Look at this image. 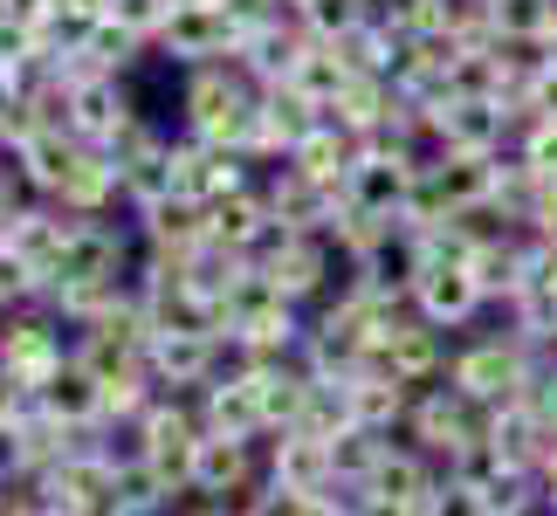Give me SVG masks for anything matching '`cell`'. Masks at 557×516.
<instances>
[{
  "label": "cell",
  "instance_id": "17",
  "mask_svg": "<svg viewBox=\"0 0 557 516\" xmlns=\"http://www.w3.org/2000/svg\"><path fill=\"white\" fill-rule=\"evenodd\" d=\"M406 406H413V385L399 372H385V365H358L345 379V420L351 427H372V434H399L406 427Z\"/></svg>",
  "mask_w": 557,
  "mask_h": 516
},
{
  "label": "cell",
  "instance_id": "14",
  "mask_svg": "<svg viewBox=\"0 0 557 516\" xmlns=\"http://www.w3.org/2000/svg\"><path fill=\"white\" fill-rule=\"evenodd\" d=\"M317 118H324V111H310V103L296 97V90H283V83H275V90L255 97V118H248L242 152H248L255 165H283L296 145L310 138V124H317Z\"/></svg>",
  "mask_w": 557,
  "mask_h": 516
},
{
  "label": "cell",
  "instance_id": "2",
  "mask_svg": "<svg viewBox=\"0 0 557 516\" xmlns=\"http://www.w3.org/2000/svg\"><path fill=\"white\" fill-rule=\"evenodd\" d=\"M255 97H262V90H255L234 62H200V70H180V138L242 152L248 118H255Z\"/></svg>",
  "mask_w": 557,
  "mask_h": 516
},
{
  "label": "cell",
  "instance_id": "32",
  "mask_svg": "<svg viewBox=\"0 0 557 516\" xmlns=\"http://www.w3.org/2000/svg\"><path fill=\"white\" fill-rule=\"evenodd\" d=\"M193 516H248V509H242V503H200Z\"/></svg>",
  "mask_w": 557,
  "mask_h": 516
},
{
  "label": "cell",
  "instance_id": "26",
  "mask_svg": "<svg viewBox=\"0 0 557 516\" xmlns=\"http://www.w3.org/2000/svg\"><path fill=\"white\" fill-rule=\"evenodd\" d=\"M366 14H372L366 0H304V8H296V28L317 35V41H345Z\"/></svg>",
  "mask_w": 557,
  "mask_h": 516
},
{
  "label": "cell",
  "instance_id": "5",
  "mask_svg": "<svg viewBox=\"0 0 557 516\" xmlns=\"http://www.w3.org/2000/svg\"><path fill=\"white\" fill-rule=\"evenodd\" d=\"M70 344H76L70 324H62V317L35 296L28 310H8V317H0V372H14L35 393V385L49 379L62 358H70Z\"/></svg>",
  "mask_w": 557,
  "mask_h": 516
},
{
  "label": "cell",
  "instance_id": "3",
  "mask_svg": "<svg viewBox=\"0 0 557 516\" xmlns=\"http://www.w3.org/2000/svg\"><path fill=\"white\" fill-rule=\"evenodd\" d=\"M482 434H488V406H475L461 385H447V379L420 385L413 406H406V427H399V441H413L434 468H455Z\"/></svg>",
  "mask_w": 557,
  "mask_h": 516
},
{
  "label": "cell",
  "instance_id": "8",
  "mask_svg": "<svg viewBox=\"0 0 557 516\" xmlns=\"http://www.w3.org/2000/svg\"><path fill=\"white\" fill-rule=\"evenodd\" d=\"M138 118L145 111H138L132 76H76L70 97H62V132L83 138V145H103V152H111Z\"/></svg>",
  "mask_w": 557,
  "mask_h": 516
},
{
  "label": "cell",
  "instance_id": "12",
  "mask_svg": "<svg viewBox=\"0 0 557 516\" xmlns=\"http://www.w3.org/2000/svg\"><path fill=\"white\" fill-rule=\"evenodd\" d=\"M0 242H8V255L35 275L41 290H49V275L62 262V242H70V213H62L55 200H41V193H28V200L0 221Z\"/></svg>",
  "mask_w": 557,
  "mask_h": 516
},
{
  "label": "cell",
  "instance_id": "13",
  "mask_svg": "<svg viewBox=\"0 0 557 516\" xmlns=\"http://www.w3.org/2000/svg\"><path fill=\"white\" fill-rule=\"evenodd\" d=\"M138 228V255H165V262H193L207 242H213V221L200 200H186V193H165V200L138 207L132 213Z\"/></svg>",
  "mask_w": 557,
  "mask_h": 516
},
{
  "label": "cell",
  "instance_id": "23",
  "mask_svg": "<svg viewBox=\"0 0 557 516\" xmlns=\"http://www.w3.org/2000/svg\"><path fill=\"white\" fill-rule=\"evenodd\" d=\"M345 83H351V70H345V56H337V41H304V49H296V62H289V83L283 90H296L310 103V111H331L337 97H345Z\"/></svg>",
  "mask_w": 557,
  "mask_h": 516
},
{
  "label": "cell",
  "instance_id": "1",
  "mask_svg": "<svg viewBox=\"0 0 557 516\" xmlns=\"http://www.w3.org/2000/svg\"><path fill=\"white\" fill-rule=\"evenodd\" d=\"M557 352H530L523 337H509L503 324L496 331H461L455 337V358H447V385H461L475 406H509V400H530L537 372L550 365Z\"/></svg>",
  "mask_w": 557,
  "mask_h": 516
},
{
  "label": "cell",
  "instance_id": "16",
  "mask_svg": "<svg viewBox=\"0 0 557 516\" xmlns=\"http://www.w3.org/2000/svg\"><path fill=\"white\" fill-rule=\"evenodd\" d=\"M262 462H269V482L296 489V496H324V489L337 482V468H331V434H310V427L262 434Z\"/></svg>",
  "mask_w": 557,
  "mask_h": 516
},
{
  "label": "cell",
  "instance_id": "27",
  "mask_svg": "<svg viewBox=\"0 0 557 516\" xmlns=\"http://www.w3.org/2000/svg\"><path fill=\"white\" fill-rule=\"evenodd\" d=\"M420 516H488V503H482V489H475V482H461V476H441L434 489H426Z\"/></svg>",
  "mask_w": 557,
  "mask_h": 516
},
{
  "label": "cell",
  "instance_id": "4",
  "mask_svg": "<svg viewBox=\"0 0 557 516\" xmlns=\"http://www.w3.org/2000/svg\"><path fill=\"white\" fill-rule=\"evenodd\" d=\"M227 337L221 331H193V324H152L145 344V372H152L159 393H200L207 379L227 372Z\"/></svg>",
  "mask_w": 557,
  "mask_h": 516
},
{
  "label": "cell",
  "instance_id": "10",
  "mask_svg": "<svg viewBox=\"0 0 557 516\" xmlns=\"http://www.w3.org/2000/svg\"><path fill=\"white\" fill-rule=\"evenodd\" d=\"M413 172L420 159L413 152H393V145H366L358 165L345 172L337 200L358 207V213H379V221H406V193H413Z\"/></svg>",
  "mask_w": 557,
  "mask_h": 516
},
{
  "label": "cell",
  "instance_id": "15",
  "mask_svg": "<svg viewBox=\"0 0 557 516\" xmlns=\"http://www.w3.org/2000/svg\"><path fill=\"white\" fill-rule=\"evenodd\" d=\"M413 310L426 317L434 331H475L488 304H482V290H475V275H468V262H434V269H420L413 275Z\"/></svg>",
  "mask_w": 557,
  "mask_h": 516
},
{
  "label": "cell",
  "instance_id": "6",
  "mask_svg": "<svg viewBox=\"0 0 557 516\" xmlns=\"http://www.w3.org/2000/svg\"><path fill=\"white\" fill-rule=\"evenodd\" d=\"M255 269H262L269 290L289 296L296 310H317L337 283H345V255H337L324 234H283L275 255H269V262H255Z\"/></svg>",
  "mask_w": 557,
  "mask_h": 516
},
{
  "label": "cell",
  "instance_id": "25",
  "mask_svg": "<svg viewBox=\"0 0 557 516\" xmlns=\"http://www.w3.org/2000/svg\"><path fill=\"white\" fill-rule=\"evenodd\" d=\"M482 8H488V35L496 41H537V49L557 21V0H482Z\"/></svg>",
  "mask_w": 557,
  "mask_h": 516
},
{
  "label": "cell",
  "instance_id": "7",
  "mask_svg": "<svg viewBox=\"0 0 557 516\" xmlns=\"http://www.w3.org/2000/svg\"><path fill=\"white\" fill-rule=\"evenodd\" d=\"M234 14L227 0H173V14H165V28L152 41L159 62H173V70H200V62H227L234 56Z\"/></svg>",
  "mask_w": 557,
  "mask_h": 516
},
{
  "label": "cell",
  "instance_id": "29",
  "mask_svg": "<svg viewBox=\"0 0 557 516\" xmlns=\"http://www.w3.org/2000/svg\"><path fill=\"white\" fill-rule=\"evenodd\" d=\"M530 406H537V414L557 427V358H550L544 372H537V385H530Z\"/></svg>",
  "mask_w": 557,
  "mask_h": 516
},
{
  "label": "cell",
  "instance_id": "20",
  "mask_svg": "<svg viewBox=\"0 0 557 516\" xmlns=\"http://www.w3.org/2000/svg\"><path fill=\"white\" fill-rule=\"evenodd\" d=\"M35 406H41L49 420H62V427H97V420H103V379L70 352L49 379L35 385Z\"/></svg>",
  "mask_w": 557,
  "mask_h": 516
},
{
  "label": "cell",
  "instance_id": "24",
  "mask_svg": "<svg viewBox=\"0 0 557 516\" xmlns=\"http://www.w3.org/2000/svg\"><path fill=\"white\" fill-rule=\"evenodd\" d=\"M358 152H366V138H358V132H345L337 118H317L310 138L289 152V165H304L310 180H324V186H345V172L358 165Z\"/></svg>",
  "mask_w": 557,
  "mask_h": 516
},
{
  "label": "cell",
  "instance_id": "19",
  "mask_svg": "<svg viewBox=\"0 0 557 516\" xmlns=\"http://www.w3.org/2000/svg\"><path fill=\"white\" fill-rule=\"evenodd\" d=\"M76 152H83V138H70L62 124H41V132H28V138L14 145V152H0V159L14 165V180L28 186V193L55 200L62 180H70V165H76Z\"/></svg>",
  "mask_w": 557,
  "mask_h": 516
},
{
  "label": "cell",
  "instance_id": "11",
  "mask_svg": "<svg viewBox=\"0 0 557 516\" xmlns=\"http://www.w3.org/2000/svg\"><path fill=\"white\" fill-rule=\"evenodd\" d=\"M426 132H434L441 152H509V103L496 97H441V103H426Z\"/></svg>",
  "mask_w": 557,
  "mask_h": 516
},
{
  "label": "cell",
  "instance_id": "31",
  "mask_svg": "<svg viewBox=\"0 0 557 516\" xmlns=\"http://www.w3.org/2000/svg\"><path fill=\"white\" fill-rule=\"evenodd\" d=\"M49 8H55V0H0V14H8V21H35V28L49 21Z\"/></svg>",
  "mask_w": 557,
  "mask_h": 516
},
{
  "label": "cell",
  "instance_id": "18",
  "mask_svg": "<svg viewBox=\"0 0 557 516\" xmlns=\"http://www.w3.org/2000/svg\"><path fill=\"white\" fill-rule=\"evenodd\" d=\"M447 358H455V331H434L420 310L406 317V324L393 331V344L379 352V365H385V372H399L413 393H420V385H434V379H447Z\"/></svg>",
  "mask_w": 557,
  "mask_h": 516
},
{
  "label": "cell",
  "instance_id": "21",
  "mask_svg": "<svg viewBox=\"0 0 557 516\" xmlns=\"http://www.w3.org/2000/svg\"><path fill=\"white\" fill-rule=\"evenodd\" d=\"M62 213H76V221H90V213H124V180H117V159L103 152V145H83L70 180L55 193Z\"/></svg>",
  "mask_w": 557,
  "mask_h": 516
},
{
  "label": "cell",
  "instance_id": "22",
  "mask_svg": "<svg viewBox=\"0 0 557 516\" xmlns=\"http://www.w3.org/2000/svg\"><path fill=\"white\" fill-rule=\"evenodd\" d=\"M193 406H200V427H207V434L262 441V414H255V393H248V379L234 372V358H227L221 379H207L200 393H193Z\"/></svg>",
  "mask_w": 557,
  "mask_h": 516
},
{
  "label": "cell",
  "instance_id": "9",
  "mask_svg": "<svg viewBox=\"0 0 557 516\" xmlns=\"http://www.w3.org/2000/svg\"><path fill=\"white\" fill-rule=\"evenodd\" d=\"M262 180V165L248 152H227V145H200V138H173V193L200 207H221L234 193H248Z\"/></svg>",
  "mask_w": 557,
  "mask_h": 516
},
{
  "label": "cell",
  "instance_id": "30",
  "mask_svg": "<svg viewBox=\"0 0 557 516\" xmlns=\"http://www.w3.org/2000/svg\"><path fill=\"white\" fill-rule=\"evenodd\" d=\"M21 200H28V186H21V180H14V165L0 159V221H8V213H14Z\"/></svg>",
  "mask_w": 557,
  "mask_h": 516
},
{
  "label": "cell",
  "instance_id": "28",
  "mask_svg": "<svg viewBox=\"0 0 557 516\" xmlns=\"http://www.w3.org/2000/svg\"><path fill=\"white\" fill-rule=\"evenodd\" d=\"M165 14H173V0H111V14H103V21H117L124 35H138L145 49H152L159 28H165Z\"/></svg>",
  "mask_w": 557,
  "mask_h": 516
}]
</instances>
